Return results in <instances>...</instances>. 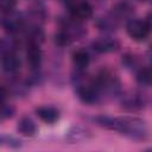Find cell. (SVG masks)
I'll use <instances>...</instances> for the list:
<instances>
[{
  "label": "cell",
  "mask_w": 152,
  "mask_h": 152,
  "mask_svg": "<svg viewBox=\"0 0 152 152\" xmlns=\"http://www.w3.org/2000/svg\"><path fill=\"white\" fill-rule=\"evenodd\" d=\"M96 122L106 128L114 129L120 132L133 140H145L147 139L150 131L147 124L134 116H124V118H110V116H97Z\"/></svg>",
  "instance_id": "1"
},
{
  "label": "cell",
  "mask_w": 152,
  "mask_h": 152,
  "mask_svg": "<svg viewBox=\"0 0 152 152\" xmlns=\"http://www.w3.org/2000/svg\"><path fill=\"white\" fill-rule=\"evenodd\" d=\"M126 31L132 39L141 42L148 37L151 28L147 21L139 20V19H131L126 25Z\"/></svg>",
  "instance_id": "2"
},
{
  "label": "cell",
  "mask_w": 152,
  "mask_h": 152,
  "mask_svg": "<svg viewBox=\"0 0 152 152\" xmlns=\"http://www.w3.org/2000/svg\"><path fill=\"white\" fill-rule=\"evenodd\" d=\"M77 96L87 104L96 103L99 100V89L94 84H77Z\"/></svg>",
  "instance_id": "3"
},
{
  "label": "cell",
  "mask_w": 152,
  "mask_h": 152,
  "mask_svg": "<svg viewBox=\"0 0 152 152\" xmlns=\"http://www.w3.org/2000/svg\"><path fill=\"white\" fill-rule=\"evenodd\" d=\"M70 13L76 20H84L91 17L93 7L87 1H75L70 5Z\"/></svg>",
  "instance_id": "4"
},
{
  "label": "cell",
  "mask_w": 152,
  "mask_h": 152,
  "mask_svg": "<svg viewBox=\"0 0 152 152\" xmlns=\"http://www.w3.org/2000/svg\"><path fill=\"white\" fill-rule=\"evenodd\" d=\"M91 46L96 52L108 53V52H113V51L118 50L119 42L116 39H114V38L103 37V38H100V39H96L95 42H93Z\"/></svg>",
  "instance_id": "5"
},
{
  "label": "cell",
  "mask_w": 152,
  "mask_h": 152,
  "mask_svg": "<svg viewBox=\"0 0 152 152\" xmlns=\"http://www.w3.org/2000/svg\"><path fill=\"white\" fill-rule=\"evenodd\" d=\"M43 53L39 44H28L26 50V61L32 69H38L42 64Z\"/></svg>",
  "instance_id": "6"
},
{
  "label": "cell",
  "mask_w": 152,
  "mask_h": 152,
  "mask_svg": "<svg viewBox=\"0 0 152 152\" xmlns=\"http://www.w3.org/2000/svg\"><path fill=\"white\" fill-rule=\"evenodd\" d=\"M90 138V132L81 126H74L71 127L66 134H65V139L66 141H69L70 144H77V142H82L86 141Z\"/></svg>",
  "instance_id": "7"
},
{
  "label": "cell",
  "mask_w": 152,
  "mask_h": 152,
  "mask_svg": "<svg viewBox=\"0 0 152 152\" xmlns=\"http://www.w3.org/2000/svg\"><path fill=\"white\" fill-rule=\"evenodd\" d=\"M2 70L7 74H15L21 65L20 58L14 53V52H8V53H2Z\"/></svg>",
  "instance_id": "8"
},
{
  "label": "cell",
  "mask_w": 152,
  "mask_h": 152,
  "mask_svg": "<svg viewBox=\"0 0 152 152\" xmlns=\"http://www.w3.org/2000/svg\"><path fill=\"white\" fill-rule=\"evenodd\" d=\"M144 106H145V100L140 95H137V94L126 95L122 97V101H121V107L128 112L139 110L144 108Z\"/></svg>",
  "instance_id": "9"
},
{
  "label": "cell",
  "mask_w": 152,
  "mask_h": 152,
  "mask_svg": "<svg viewBox=\"0 0 152 152\" xmlns=\"http://www.w3.org/2000/svg\"><path fill=\"white\" fill-rule=\"evenodd\" d=\"M36 113L42 121H44L45 124H49V125L57 122L59 119V112L56 108L50 107V106L39 107V108H37Z\"/></svg>",
  "instance_id": "10"
},
{
  "label": "cell",
  "mask_w": 152,
  "mask_h": 152,
  "mask_svg": "<svg viewBox=\"0 0 152 152\" xmlns=\"http://www.w3.org/2000/svg\"><path fill=\"white\" fill-rule=\"evenodd\" d=\"M2 26L6 32L8 33H17L24 27V19H21L19 15L14 14H8L2 21Z\"/></svg>",
  "instance_id": "11"
},
{
  "label": "cell",
  "mask_w": 152,
  "mask_h": 152,
  "mask_svg": "<svg viewBox=\"0 0 152 152\" xmlns=\"http://www.w3.org/2000/svg\"><path fill=\"white\" fill-rule=\"evenodd\" d=\"M18 132L24 137H33L37 133V126L31 118H21L17 125Z\"/></svg>",
  "instance_id": "12"
},
{
  "label": "cell",
  "mask_w": 152,
  "mask_h": 152,
  "mask_svg": "<svg viewBox=\"0 0 152 152\" xmlns=\"http://www.w3.org/2000/svg\"><path fill=\"white\" fill-rule=\"evenodd\" d=\"M89 61H90V57L88 52L84 50H77L72 53V63L78 70L86 69L89 64Z\"/></svg>",
  "instance_id": "13"
},
{
  "label": "cell",
  "mask_w": 152,
  "mask_h": 152,
  "mask_svg": "<svg viewBox=\"0 0 152 152\" xmlns=\"http://www.w3.org/2000/svg\"><path fill=\"white\" fill-rule=\"evenodd\" d=\"M116 21L118 19L112 15V17H104V18H101L99 21H97V27L101 30V31H106V32H110V31H114L115 27H116Z\"/></svg>",
  "instance_id": "14"
},
{
  "label": "cell",
  "mask_w": 152,
  "mask_h": 152,
  "mask_svg": "<svg viewBox=\"0 0 152 152\" xmlns=\"http://www.w3.org/2000/svg\"><path fill=\"white\" fill-rule=\"evenodd\" d=\"M137 82L140 86H150L152 83V68H141L137 74Z\"/></svg>",
  "instance_id": "15"
},
{
  "label": "cell",
  "mask_w": 152,
  "mask_h": 152,
  "mask_svg": "<svg viewBox=\"0 0 152 152\" xmlns=\"http://www.w3.org/2000/svg\"><path fill=\"white\" fill-rule=\"evenodd\" d=\"M28 44H40L44 40V32L40 27H33L28 31Z\"/></svg>",
  "instance_id": "16"
},
{
  "label": "cell",
  "mask_w": 152,
  "mask_h": 152,
  "mask_svg": "<svg viewBox=\"0 0 152 152\" xmlns=\"http://www.w3.org/2000/svg\"><path fill=\"white\" fill-rule=\"evenodd\" d=\"M55 43L58 45V46H66L71 43L72 40V37L70 36L69 32L66 31H59L55 34V38H53Z\"/></svg>",
  "instance_id": "17"
},
{
  "label": "cell",
  "mask_w": 152,
  "mask_h": 152,
  "mask_svg": "<svg viewBox=\"0 0 152 152\" xmlns=\"http://www.w3.org/2000/svg\"><path fill=\"white\" fill-rule=\"evenodd\" d=\"M0 142H1V145L8 146V147H12V148H18V147L21 146V141L18 140L14 137H11V135H1Z\"/></svg>",
  "instance_id": "18"
},
{
  "label": "cell",
  "mask_w": 152,
  "mask_h": 152,
  "mask_svg": "<svg viewBox=\"0 0 152 152\" xmlns=\"http://www.w3.org/2000/svg\"><path fill=\"white\" fill-rule=\"evenodd\" d=\"M17 48V43L12 38H5L1 42V51L2 53H8V52H14V49Z\"/></svg>",
  "instance_id": "19"
},
{
  "label": "cell",
  "mask_w": 152,
  "mask_h": 152,
  "mask_svg": "<svg viewBox=\"0 0 152 152\" xmlns=\"http://www.w3.org/2000/svg\"><path fill=\"white\" fill-rule=\"evenodd\" d=\"M15 4H17L15 0H0L1 11H2L5 14H10V13L13 12V10H14V7H15Z\"/></svg>",
  "instance_id": "20"
},
{
  "label": "cell",
  "mask_w": 152,
  "mask_h": 152,
  "mask_svg": "<svg viewBox=\"0 0 152 152\" xmlns=\"http://www.w3.org/2000/svg\"><path fill=\"white\" fill-rule=\"evenodd\" d=\"M14 114V107L11 106V104H6V103H2V109H1V119L2 120H6V119H10L12 118Z\"/></svg>",
  "instance_id": "21"
},
{
  "label": "cell",
  "mask_w": 152,
  "mask_h": 152,
  "mask_svg": "<svg viewBox=\"0 0 152 152\" xmlns=\"http://www.w3.org/2000/svg\"><path fill=\"white\" fill-rule=\"evenodd\" d=\"M122 63H124V65L126 68H133V66H135L138 64V62H137V59H135V57L133 55H126L122 58Z\"/></svg>",
  "instance_id": "22"
},
{
  "label": "cell",
  "mask_w": 152,
  "mask_h": 152,
  "mask_svg": "<svg viewBox=\"0 0 152 152\" xmlns=\"http://www.w3.org/2000/svg\"><path fill=\"white\" fill-rule=\"evenodd\" d=\"M147 56H148V59L152 62V48L150 49V51H148V55H147Z\"/></svg>",
  "instance_id": "23"
},
{
  "label": "cell",
  "mask_w": 152,
  "mask_h": 152,
  "mask_svg": "<svg viewBox=\"0 0 152 152\" xmlns=\"http://www.w3.org/2000/svg\"><path fill=\"white\" fill-rule=\"evenodd\" d=\"M62 1H63V0H62Z\"/></svg>",
  "instance_id": "24"
}]
</instances>
